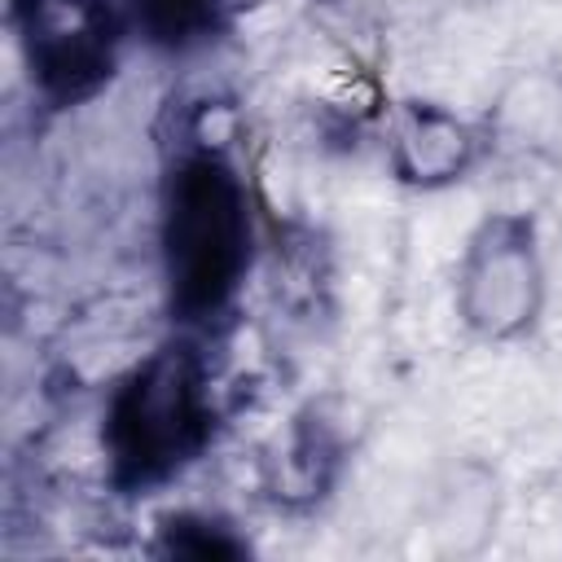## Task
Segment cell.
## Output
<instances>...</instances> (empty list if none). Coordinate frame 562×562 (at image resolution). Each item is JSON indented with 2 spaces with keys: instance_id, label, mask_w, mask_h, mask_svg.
Returning a JSON list of instances; mask_svg holds the SVG:
<instances>
[{
  "instance_id": "obj_2",
  "label": "cell",
  "mask_w": 562,
  "mask_h": 562,
  "mask_svg": "<svg viewBox=\"0 0 562 562\" xmlns=\"http://www.w3.org/2000/svg\"><path fill=\"white\" fill-rule=\"evenodd\" d=\"M215 439L211 360L198 334H171L145 351L105 395L101 461L119 496H149L176 483Z\"/></svg>"
},
{
  "instance_id": "obj_1",
  "label": "cell",
  "mask_w": 562,
  "mask_h": 562,
  "mask_svg": "<svg viewBox=\"0 0 562 562\" xmlns=\"http://www.w3.org/2000/svg\"><path fill=\"white\" fill-rule=\"evenodd\" d=\"M158 268L167 316L184 334L224 325L255 268V202L237 162L198 140L158 184Z\"/></svg>"
},
{
  "instance_id": "obj_6",
  "label": "cell",
  "mask_w": 562,
  "mask_h": 562,
  "mask_svg": "<svg viewBox=\"0 0 562 562\" xmlns=\"http://www.w3.org/2000/svg\"><path fill=\"white\" fill-rule=\"evenodd\" d=\"M347 452H351V430H347L342 400H334V395L307 400L290 417L285 443L268 461V479H263L268 501L290 514L321 505L338 487Z\"/></svg>"
},
{
  "instance_id": "obj_9",
  "label": "cell",
  "mask_w": 562,
  "mask_h": 562,
  "mask_svg": "<svg viewBox=\"0 0 562 562\" xmlns=\"http://www.w3.org/2000/svg\"><path fill=\"white\" fill-rule=\"evenodd\" d=\"M154 553H162V558L211 562V558H246L250 544H246V536L233 531L228 518H220V514H202V509H180V514L158 518Z\"/></svg>"
},
{
  "instance_id": "obj_5",
  "label": "cell",
  "mask_w": 562,
  "mask_h": 562,
  "mask_svg": "<svg viewBox=\"0 0 562 562\" xmlns=\"http://www.w3.org/2000/svg\"><path fill=\"white\" fill-rule=\"evenodd\" d=\"M483 154H487L483 123L474 127L470 119H461L439 101L408 97L386 119V171L404 189H422V193L448 189L465 180L483 162Z\"/></svg>"
},
{
  "instance_id": "obj_8",
  "label": "cell",
  "mask_w": 562,
  "mask_h": 562,
  "mask_svg": "<svg viewBox=\"0 0 562 562\" xmlns=\"http://www.w3.org/2000/svg\"><path fill=\"white\" fill-rule=\"evenodd\" d=\"M119 4L136 40L167 57L206 48L228 22V0H119Z\"/></svg>"
},
{
  "instance_id": "obj_3",
  "label": "cell",
  "mask_w": 562,
  "mask_h": 562,
  "mask_svg": "<svg viewBox=\"0 0 562 562\" xmlns=\"http://www.w3.org/2000/svg\"><path fill=\"white\" fill-rule=\"evenodd\" d=\"M9 31L40 105L79 110L114 83L132 26L119 0H9Z\"/></svg>"
},
{
  "instance_id": "obj_4",
  "label": "cell",
  "mask_w": 562,
  "mask_h": 562,
  "mask_svg": "<svg viewBox=\"0 0 562 562\" xmlns=\"http://www.w3.org/2000/svg\"><path fill=\"white\" fill-rule=\"evenodd\" d=\"M540 228L527 211L483 215L457 259L452 307L465 334L483 342H522L544 316Z\"/></svg>"
},
{
  "instance_id": "obj_7",
  "label": "cell",
  "mask_w": 562,
  "mask_h": 562,
  "mask_svg": "<svg viewBox=\"0 0 562 562\" xmlns=\"http://www.w3.org/2000/svg\"><path fill=\"white\" fill-rule=\"evenodd\" d=\"M487 154L553 158L562 149V75L553 66L514 70L483 119Z\"/></svg>"
}]
</instances>
